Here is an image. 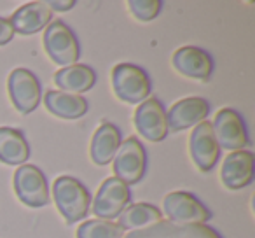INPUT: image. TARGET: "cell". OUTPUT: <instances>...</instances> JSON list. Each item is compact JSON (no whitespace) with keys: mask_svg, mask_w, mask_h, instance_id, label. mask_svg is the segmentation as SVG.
<instances>
[{"mask_svg":"<svg viewBox=\"0 0 255 238\" xmlns=\"http://www.w3.org/2000/svg\"><path fill=\"white\" fill-rule=\"evenodd\" d=\"M210 114V103L201 96H191L177 102L166 114L168 130L180 132L194 125H199Z\"/></svg>","mask_w":255,"mask_h":238,"instance_id":"13","label":"cell"},{"mask_svg":"<svg viewBox=\"0 0 255 238\" xmlns=\"http://www.w3.org/2000/svg\"><path fill=\"white\" fill-rule=\"evenodd\" d=\"M212 128L220 149H227L236 153V151H243L248 146L247 126L243 123V117L236 110L233 109L219 110Z\"/></svg>","mask_w":255,"mask_h":238,"instance_id":"7","label":"cell"},{"mask_svg":"<svg viewBox=\"0 0 255 238\" xmlns=\"http://www.w3.org/2000/svg\"><path fill=\"white\" fill-rule=\"evenodd\" d=\"M12 105L21 114H30L40 102V82L28 68H14L7 81Z\"/></svg>","mask_w":255,"mask_h":238,"instance_id":"9","label":"cell"},{"mask_svg":"<svg viewBox=\"0 0 255 238\" xmlns=\"http://www.w3.org/2000/svg\"><path fill=\"white\" fill-rule=\"evenodd\" d=\"M96 82V74L88 65H70L54 74V84L70 95L86 93Z\"/></svg>","mask_w":255,"mask_h":238,"instance_id":"20","label":"cell"},{"mask_svg":"<svg viewBox=\"0 0 255 238\" xmlns=\"http://www.w3.org/2000/svg\"><path fill=\"white\" fill-rule=\"evenodd\" d=\"M30 158V146L19 130L2 126L0 128V161L5 165L26 163Z\"/></svg>","mask_w":255,"mask_h":238,"instance_id":"19","label":"cell"},{"mask_svg":"<svg viewBox=\"0 0 255 238\" xmlns=\"http://www.w3.org/2000/svg\"><path fill=\"white\" fill-rule=\"evenodd\" d=\"M12 37H14V30H12L11 21L5 18H0V46L11 42Z\"/></svg>","mask_w":255,"mask_h":238,"instance_id":"24","label":"cell"},{"mask_svg":"<svg viewBox=\"0 0 255 238\" xmlns=\"http://www.w3.org/2000/svg\"><path fill=\"white\" fill-rule=\"evenodd\" d=\"M173 67L178 74L196 81H208L213 72V60L206 51L194 46H185L175 51Z\"/></svg>","mask_w":255,"mask_h":238,"instance_id":"14","label":"cell"},{"mask_svg":"<svg viewBox=\"0 0 255 238\" xmlns=\"http://www.w3.org/2000/svg\"><path fill=\"white\" fill-rule=\"evenodd\" d=\"M163 219V214L157 207L150 203H135L128 205L119 214V226L123 230H142L150 224H156Z\"/></svg>","mask_w":255,"mask_h":238,"instance_id":"21","label":"cell"},{"mask_svg":"<svg viewBox=\"0 0 255 238\" xmlns=\"http://www.w3.org/2000/svg\"><path fill=\"white\" fill-rule=\"evenodd\" d=\"M112 88L117 98L126 103H140L150 95L149 75L133 63H119L114 67Z\"/></svg>","mask_w":255,"mask_h":238,"instance_id":"2","label":"cell"},{"mask_svg":"<svg viewBox=\"0 0 255 238\" xmlns=\"http://www.w3.org/2000/svg\"><path fill=\"white\" fill-rule=\"evenodd\" d=\"M135 126L140 135L149 142H161L168 135V123L164 107L157 98L143 100L135 112Z\"/></svg>","mask_w":255,"mask_h":238,"instance_id":"11","label":"cell"},{"mask_svg":"<svg viewBox=\"0 0 255 238\" xmlns=\"http://www.w3.org/2000/svg\"><path fill=\"white\" fill-rule=\"evenodd\" d=\"M254 153L250 151H236L226 156L220 170L222 184L227 189H241L245 186L252 184L254 181Z\"/></svg>","mask_w":255,"mask_h":238,"instance_id":"15","label":"cell"},{"mask_svg":"<svg viewBox=\"0 0 255 238\" xmlns=\"http://www.w3.org/2000/svg\"><path fill=\"white\" fill-rule=\"evenodd\" d=\"M124 230L112 221L91 219L77 228V238H123Z\"/></svg>","mask_w":255,"mask_h":238,"instance_id":"22","label":"cell"},{"mask_svg":"<svg viewBox=\"0 0 255 238\" xmlns=\"http://www.w3.org/2000/svg\"><path fill=\"white\" fill-rule=\"evenodd\" d=\"M128 7L138 21H150L161 12L163 4L159 0H129Z\"/></svg>","mask_w":255,"mask_h":238,"instance_id":"23","label":"cell"},{"mask_svg":"<svg viewBox=\"0 0 255 238\" xmlns=\"http://www.w3.org/2000/svg\"><path fill=\"white\" fill-rule=\"evenodd\" d=\"M47 110L61 119H79L88 112L89 105L88 100L81 95H70V93H61L49 89L44 96Z\"/></svg>","mask_w":255,"mask_h":238,"instance_id":"17","label":"cell"},{"mask_svg":"<svg viewBox=\"0 0 255 238\" xmlns=\"http://www.w3.org/2000/svg\"><path fill=\"white\" fill-rule=\"evenodd\" d=\"M51 16H53V9L47 5V2H30L21 5L9 21L14 33L18 32L21 35H32L49 25Z\"/></svg>","mask_w":255,"mask_h":238,"instance_id":"16","label":"cell"},{"mask_svg":"<svg viewBox=\"0 0 255 238\" xmlns=\"http://www.w3.org/2000/svg\"><path fill=\"white\" fill-rule=\"evenodd\" d=\"M164 214L177 224H205L212 219V212L187 191H173L163 202Z\"/></svg>","mask_w":255,"mask_h":238,"instance_id":"6","label":"cell"},{"mask_svg":"<svg viewBox=\"0 0 255 238\" xmlns=\"http://www.w3.org/2000/svg\"><path fill=\"white\" fill-rule=\"evenodd\" d=\"M131 200L129 188L117 177H110L100 186L93 203V212L103 221L116 219Z\"/></svg>","mask_w":255,"mask_h":238,"instance_id":"8","label":"cell"},{"mask_svg":"<svg viewBox=\"0 0 255 238\" xmlns=\"http://www.w3.org/2000/svg\"><path fill=\"white\" fill-rule=\"evenodd\" d=\"M123 238H222L213 228L206 224H177L171 221H159L142 230H135Z\"/></svg>","mask_w":255,"mask_h":238,"instance_id":"10","label":"cell"},{"mask_svg":"<svg viewBox=\"0 0 255 238\" xmlns=\"http://www.w3.org/2000/svg\"><path fill=\"white\" fill-rule=\"evenodd\" d=\"M121 146V132L119 128L112 125V123H103L98 126L91 140V160L96 165L103 167V165L110 163L116 156L117 149Z\"/></svg>","mask_w":255,"mask_h":238,"instance_id":"18","label":"cell"},{"mask_svg":"<svg viewBox=\"0 0 255 238\" xmlns=\"http://www.w3.org/2000/svg\"><path fill=\"white\" fill-rule=\"evenodd\" d=\"M47 5L49 7H54L56 11H68V9H72L75 5L74 0H67V2H56V0H51V2H47Z\"/></svg>","mask_w":255,"mask_h":238,"instance_id":"25","label":"cell"},{"mask_svg":"<svg viewBox=\"0 0 255 238\" xmlns=\"http://www.w3.org/2000/svg\"><path fill=\"white\" fill-rule=\"evenodd\" d=\"M189 149H191L192 161L201 172H210L215 168L220 154V147L217 144L212 123L203 121L196 126L194 132L191 133Z\"/></svg>","mask_w":255,"mask_h":238,"instance_id":"12","label":"cell"},{"mask_svg":"<svg viewBox=\"0 0 255 238\" xmlns=\"http://www.w3.org/2000/svg\"><path fill=\"white\" fill-rule=\"evenodd\" d=\"M14 193L26 207L40 209L49 203L46 175L33 165H21L14 172Z\"/></svg>","mask_w":255,"mask_h":238,"instance_id":"5","label":"cell"},{"mask_svg":"<svg viewBox=\"0 0 255 238\" xmlns=\"http://www.w3.org/2000/svg\"><path fill=\"white\" fill-rule=\"evenodd\" d=\"M42 42L44 47H46V53L49 54L51 60L56 65H61L63 68L75 65V61L81 56L79 42L75 39L74 32L61 19L47 25Z\"/></svg>","mask_w":255,"mask_h":238,"instance_id":"3","label":"cell"},{"mask_svg":"<svg viewBox=\"0 0 255 238\" xmlns=\"http://www.w3.org/2000/svg\"><path fill=\"white\" fill-rule=\"evenodd\" d=\"M53 196L58 210L68 224L84 219L91 205V195L75 177L63 175L56 179L53 186Z\"/></svg>","mask_w":255,"mask_h":238,"instance_id":"1","label":"cell"},{"mask_svg":"<svg viewBox=\"0 0 255 238\" xmlns=\"http://www.w3.org/2000/svg\"><path fill=\"white\" fill-rule=\"evenodd\" d=\"M145 147L140 144L138 139L129 137L121 142L116 156H114V175L126 186L138 184L145 174Z\"/></svg>","mask_w":255,"mask_h":238,"instance_id":"4","label":"cell"}]
</instances>
